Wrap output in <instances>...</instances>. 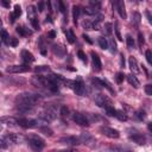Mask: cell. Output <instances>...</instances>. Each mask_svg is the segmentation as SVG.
Returning <instances> with one entry per match:
<instances>
[{"label":"cell","mask_w":152,"mask_h":152,"mask_svg":"<svg viewBox=\"0 0 152 152\" xmlns=\"http://www.w3.org/2000/svg\"><path fill=\"white\" fill-rule=\"evenodd\" d=\"M41 95L34 94V93H21L16 98V106L17 109L21 113H26L32 111L34 107L41 101Z\"/></svg>","instance_id":"cell-1"},{"label":"cell","mask_w":152,"mask_h":152,"mask_svg":"<svg viewBox=\"0 0 152 152\" xmlns=\"http://www.w3.org/2000/svg\"><path fill=\"white\" fill-rule=\"evenodd\" d=\"M27 144H29L30 147H31L34 151H36V152L42 151L44 148V146H45L44 140L39 136H37V134H29V137H27Z\"/></svg>","instance_id":"cell-2"},{"label":"cell","mask_w":152,"mask_h":152,"mask_svg":"<svg viewBox=\"0 0 152 152\" xmlns=\"http://www.w3.org/2000/svg\"><path fill=\"white\" fill-rule=\"evenodd\" d=\"M103 17L101 14H99L95 19H87L83 21V27L86 30H99L100 27V23L102 21Z\"/></svg>","instance_id":"cell-3"},{"label":"cell","mask_w":152,"mask_h":152,"mask_svg":"<svg viewBox=\"0 0 152 152\" xmlns=\"http://www.w3.org/2000/svg\"><path fill=\"white\" fill-rule=\"evenodd\" d=\"M95 103L101 107V108H105V109H108L112 106V100L107 96V95H102V94H98L96 98H95Z\"/></svg>","instance_id":"cell-4"},{"label":"cell","mask_w":152,"mask_h":152,"mask_svg":"<svg viewBox=\"0 0 152 152\" xmlns=\"http://www.w3.org/2000/svg\"><path fill=\"white\" fill-rule=\"evenodd\" d=\"M73 89H74V92L76 93V95H80V96L84 95V93H86V86H84L83 80L80 76L76 77V80L73 82Z\"/></svg>","instance_id":"cell-5"},{"label":"cell","mask_w":152,"mask_h":152,"mask_svg":"<svg viewBox=\"0 0 152 152\" xmlns=\"http://www.w3.org/2000/svg\"><path fill=\"white\" fill-rule=\"evenodd\" d=\"M55 118H56V111L51 106L46 107L43 112L39 113V119H42L44 121H52Z\"/></svg>","instance_id":"cell-6"},{"label":"cell","mask_w":152,"mask_h":152,"mask_svg":"<svg viewBox=\"0 0 152 152\" xmlns=\"http://www.w3.org/2000/svg\"><path fill=\"white\" fill-rule=\"evenodd\" d=\"M100 132L103 136H106V137H108L111 139H118L120 137L119 131H116V130H114L112 127H108V126H101L100 127Z\"/></svg>","instance_id":"cell-7"},{"label":"cell","mask_w":152,"mask_h":152,"mask_svg":"<svg viewBox=\"0 0 152 152\" xmlns=\"http://www.w3.org/2000/svg\"><path fill=\"white\" fill-rule=\"evenodd\" d=\"M73 120L75 121L77 125H80V126H88V125H89L88 118H87L84 114L80 113V112H76V113L73 114Z\"/></svg>","instance_id":"cell-8"},{"label":"cell","mask_w":152,"mask_h":152,"mask_svg":"<svg viewBox=\"0 0 152 152\" xmlns=\"http://www.w3.org/2000/svg\"><path fill=\"white\" fill-rule=\"evenodd\" d=\"M18 125L24 127V128H32L37 126V121L34 119H27V118H21L18 119Z\"/></svg>","instance_id":"cell-9"},{"label":"cell","mask_w":152,"mask_h":152,"mask_svg":"<svg viewBox=\"0 0 152 152\" xmlns=\"http://www.w3.org/2000/svg\"><path fill=\"white\" fill-rule=\"evenodd\" d=\"M113 6H115L119 16L121 18L126 19L127 18V14H126V9H125V3L123 1V0H118V1H114L113 3Z\"/></svg>","instance_id":"cell-10"},{"label":"cell","mask_w":152,"mask_h":152,"mask_svg":"<svg viewBox=\"0 0 152 152\" xmlns=\"http://www.w3.org/2000/svg\"><path fill=\"white\" fill-rule=\"evenodd\" d=\"M30 70V67L26 66V64H23V66H12V67H9L6 69L7 73L10 74H17V73H25V71H29Z\"/></svg>","instance_id":"cell-11"},{"label":"cell","mask_w":152,"mask_h":152,"mask_svg":"<svg viewBox=\"0 0 152 152\" xmlns=\"http://www.w3.org/2000/svg\"><path fill=\"white\" fill-rule=\"evenodd\" d=\"M21 61H23L24 64L30 66V63H32L34 61H35V57H34V55L30 52V51L23 50V51H21Z\"/></svg>","instance_id":"cell-12"},{"label":"cell","mask_w":152,"mask_h":152,"mask_svg":"<svg viewBox=\"0 0 152 152\" xmlns=\"http://www.w3.org/2000/svg\"><path fill=\"white\" fill-rule=\"evenodd\" d=\"M92 59H93V68L95 71H100L102 69V63H101V59L99 57V55L94 51H92Z\"/></svg>","instance_id":"cell-13"},{"label":"cell","mask_w":152,"mask_h":152,"mask_svg":"<svg viewBox=\"0 0 152 152\" xmlns=\"http://www.w3.org/2000/svg\"><path fill=\"white\" fill-rule=\"evenodd\" d=\"M130 139L133 140L134 143H137L138 145H144L146 143V138L141 133H138V132H136L133 134H130Z\"/></svg>","instance_id":"cell-14"},{"label":"cell","mask_w":152,"mask_h":152,"mask_svg":"<svg viewBox=\"0 0 152 152\" xmlns=\"http://www.w3.org/2000/svg\"><path fill=\"white\" fill-rule=\"evenodd\" d=\"M61 143H63V144H67V145H78L81 143L80 138H76V137H64V138H61L59 140Z\"/></svg>","instance_id":"cell-15"},{"label":"cell","mask_w":152,"mask_h":152,"mask_svg":"<svg viewBox=\"0 0 152 152\" xmlns=\"http://www.w3.org/2000/svg\"><path fill=\"white\" fill-rule=\"evenodd\" d=\"M5 138L7 139L9 144H10V143H12V144H19V143H21V140H23V137H21L20 134H18V133H10V134H7Z\"/></svg>","instance_id":"cell-16"},{"label":"cell","mask_w":152,"mask_h":152,"mask_svg":"<svg viewBox=\"0 0 152 152\" xmlns=\"http://www.w3.org/2000/svg\"><path fill=\"white\" fill-rule=\"evenodd\" d=\"M20 16H21V7H20L19 5H16L13 13H11V16H10V21H11V23H14L16 19L19 18Z\"/></svg>","instance_id":"cell-17"},{"label":"cell","mask_w":152,"mask_h":152,"mask_svg":"<svg viewBox=\"0 0 152 152\" xmlns=\"http://www.w3.org/2000/svg\"><path fill=\"white\" fill-rule=\"evenodd\" d=\"M128 66H130V69L133 71V73H139V68H138V62H137V59L133 57V56H131L130 58H128Z\"/></svg>","instance_id":"cell-18"},{"label":"cell","mask_w":152,"mask_h":152,"mask_svg":"<svg viewBox=\"0 0 152 152\" xmlns=\"http://www.w3.org/2000/svg\"><path fill=\"white\" fill-rule=\"evenodd\" d=\"M16 31H17V34H19V35H20V36H23V37L31 36V35H32V32L30 31V30H29L27 27H25V26H18V27L16 29Z\"/></svg>","instance_id":"cell-19"},{"label":"cell","mask_w":152,"mask_h":152,"mask_svg":"<svg viewBox=\"0 0 152 152\" xmlns=\"http://www.w3.org/2000/svg\"><path fill=\"white\" fill-rule=\"evenodd\" d=\"M1 121H3V124H6V125H9V126H14V125L18 124V119H16V118H13V116L3 118Z\"/></svg>","instance_id":"cell-20"},{"label":"cell","mask_w":152,"mask_h":152,"mask_svg":"<svg viewBox=\"0 0 152 152\" xmlns=\"http://www.w3.org/2000/svg\"><path fill=\"white\" fill-rule=\"evenodd\" d=\"M127 81H128V83H130L131 86H133L134 88H139V86H140V83H139L138 78H137V77H136L133 74L127 75Z\"/></svg>","instance_id":"cell-21"},{"label":"cell","mask_w":152,"mask_h":152,"mask_svg":"<svg viewBox=\"0 0 152 152\" xmlns=\"http://www.w3.org/2000/svg\"><path fill=\"white\" fill-rule=\"evenodd\" d=\"M54 52L58 56V57H63L66 55V49L61 45H54Z\"/></svg>","instance_id":"cell-22"},{"label":"cell","mask_w":152,"mask_h":152,"mask_svg":"<svg viewBox=\"0 0 152 152\" xmlns=\"http://www.w3.org/2000/svg\"><path fill=\"white\" fill-rule=\"evenodd\" d=\"M66 36H67V41L70 43V44H74L75 43V41H76V37H75V35H74V32H73V30H67L66 31Z\"/></svg>","instance_id":"cell-23"},{"label":"cell","mask_w":152,"mask_h":152,"mask_svg":"<svg viewBox=\"0 0 152 152\" xmlns=\"http://www.w3.org/2000/svg\"><path fill=\"white\" fill-rule=\"evenodd\" d=\"M98 43H99L100 48H101V49H103V50H107V49H108V46H109V43H108V41H107L105 37H99Z\"/></svg>","instance_id":"cell-24"},{"label":"cell","mask_w":152,"mask_h":152,"mask_svg":"<svg viewBox=\"0 0 152 152\" xmlns=\"http://www.w3.org/2000/svg\"><path fill=\"white\" fill-rule=\"evenodd\" d=\"M80 12H81V10H80L78 6H74L73 7V18H74V23L75 24L77 23V19L80 17Z\"/></svg>","instance_id":"cell-25"},{"label":"cell","mask_w":152,"mask_h":152,"mask_svg":"<svg viewBox=\"0 0 152 152\" xmlns=\"http://www.w3.org/2000/svg\"><path fill=\"white\" fill-rule=\"evenodd\" d=\"M126 43H127V48H128V49H134V48H136L134 39L132 38L131 35H127V36H126Z\"/></svg>","instance_id":"cell-26"},{"label":"cell","mask_w":152,"mask_h":152,"mask_svg":"<svg viewBox=\"0 0 152 152\" xmlns=\"http://www.w3.org/2000/svg\"><path fill=\"white\" fill-rule=\"evenodd\" d=\"M61 116H62V118H68L69 116V114H70V111H69V108L67 107V106H62V107H61Z\"/></svg>","instance_id":"cell-27"},{"label":"cell","mask_w":152,"mask_h":152,"mask_svg":"<svg viewBox=\"0 0 152 152\" xmlns=\"http://www.w3.org/2000/svg\"><path fill=\"white\" fill-rule=\"evenodd\" d=\"M116 119H119L120 121H126L127 120V115L123 112V111H116V115H115Z\"/></svg>","instance_id":"cell-28"},{"label":"cell","mask_w":152,"mask_h":152,"mask_svg":"<svg viewBox=\"0 0 152 152\" xmlns=\"http://www.w3.org/2000/svg\"><path fill=\"white\" fill-rule=\"evenodd\" d=\"M80 140H81V143H88L90 140H93V138H92V136L88 134V133H82V136L80 137Z\"/></svg>","instance_id":"cell-29"},{"label":"cell","mask_w":152,"mask_h":152,"mask_svg":"<svg viewBox=\"0 0 152 152\" xmlns=\"http://www.w3.org/2000/svg\"><path fill=\"white\" fill-rule=\"evenodd\" d=\"M9 39H10V36H9L7 31H6L5 29H3V30H1V41H3L4 43H7Z\"/></svg>","instance_id":"cell-30"},{"label":"cell","mask_w":152,"mask_h":152,"mask_svg":"<svg viewBox=\"0 0 152 152\" xmlns=\"http://www.w3.org/2000/svg\"><path fill=\"white\" fill-rule=\"evenodd\" d=\"M132 23L134 24V25H139V23H140V14L139 13H133L132 14Z\"/></svg>","instance_id":"cell-31"},{"label":"cell","mask_w":152,"mask_h":152,"mask_svg":"<svg viewBox=\"0 0 152 152\" xmlns=\"http://www.w3.org/2000/svg\"><path fill=\"white\" fill-rule=\"evenodd\" d=\"M49 71H50V69L46 66H41V67L36 68V73H38V74H41V73H49Z\"/></svg>","instance_id":"cell-32"},{"label":"cell","mask_w":152,"mask_h":152,"mask_svg":"<svg viewBox=\"0 0 152 152\" xmlns=\"http://www.w3.org/2000/svg\"><path fill=\"white\" fill-rule=\"evenodd\" d=\"M41 132L42 133H44L45 136H48V137H51L52 136V130L51 128H49V127H41Z\"/></svg>","instance_id":"cell-33"},{"label":"cell","mask_w":152,"mask_h":152,"mask_svg":"<svg viewBox=\"0 0 152 152\" xmlns=\"http://www.w3.org/2000/svg\"><path fill=\"white\" fill-rule=\"evenodd\" d=\"M136 118H137L138 120H144V119L146 118V114H145L144 111H137V112H136Z\"/></svg>","instance_id":"cell-34"},{"label":"cell","mask_w":152,"mask_h":152,"mask_svg":"<svg viewBox=\"0 0 152 152\" xmlns=\"http://www.w3.org/2000/svg\"><path fill=\"white\" fill-rule=\"evenodd\" d=\"M27 14H29L30 19L35 18V14H36V10H35V7H34V6H30V7L27 9Z\"/></svg>","instance_id":"cell-35"},{"label":"cell","mask_w":152,"mask_h":152,"mask_svg":"<svg viewBox=\"0 0 152 152\" xmlns=\"http://www.w3.org/2000/svg\"><path fill=\"white\" fill-rule=\"evenodd\" d=\"M103 30H105V34L106 35H111L112 34V24L111 23H106Z\"/></svg>","instance_id":"cell-36"},{"label":"cell","mask_w":152,"mask_h":152,"mask_svg":"<svg viewBox=\"0 0 152 152\" xmlns=\"http://www.w3.org/2000/svg\"><path fill=\"white\" fill-rule=\"evenodd\" d=\"M31 20V25H32V27L35 29V30H38L39 29V23H38V19L35 17V18H32V19H30Z\"/></svg>","instance_id":"cell-37"},{"label":"cell","mask_w":152,"mask_h":152,"mask_svg":"<svg viewBox=\"0 0 152 152\" xmlns=\"http://www.w3.org/2000/svg\"><path fill=\"white\" fill-rule=\"evenodd\" d=\"M145 57H146V59H147V62L152 66V51H151V50H146Z\"/></svg>","instance_id":"cell-38"},{"label":"cell","mask_w":152,"mask_h":152,"mask_svg":"<svg viewBox=\"0 0 152 152\" xmlns=\"http://www.w3.org/2000/svg\"><path fill=\"white\" fill-rule=\"evenodd\" d=\"M144 89H145V93H146L147 95H152V83L146 84Z\"/></svg>","instance_id":"cell-39"},{"label":"cell","mask_w":152,"mask_h":152,"mask_svg":"<svg viewBox=\"0 0 152 152\" xmlns=\"http://www.w3.org/2000/svg\"><path fill=\"white\" fill-rule=\"evenodd\" d=\"M124 77H125V75H124L123 73H118L116 76H115V80H116L118 83H121V82L124 81Z\"/></svg>","instance_id":"cell-40"},{"label":"cell","mask_w":152,"mask_h":152,"mask_svg":"<svg viewBox=\"0 0 152 152\" xmlns=\"http://www.w3.org/2000/svg\"><path fill=\"white\" fill-rule=\"evenodd\" d=\"M77 55H78V57H80V59L82 61V62H83V63H87V56H86V54H84L83 51H81V50H80Z\"/></svg>","instance_id":"cell-41"},{"label":"cell","mask_w":152,"mask_h":152,"mask_svg":"<svg viewBox=\"0 0 152 152\" xmlns=\"http://www.w3.org/2000/svg\"><path fill=\"white\" fill-rule=\"evenodd\" d=\"M9 44L11 45V46H17L18 45V39L17 38H14V37H10V39H9Z\"/></svg>","instance_id":"cell-42"},{"label":"cell","mask_w":152,"mask_h":152,"mask_svg":"<svg viewBox=\"0 0 152 152\" xmlns=\"http://www.w3.org/2000/svg\"><path fill=\"white\" fill-rule=\"evenodd\" d=\"M106 112H107V114L111 115V116H115V115H116V109H115L114 107H111V108L106 109Z\"/></svg>","instance_id":"cell-43"},{"label":"cell","mask_w":152,"mask_h":152,"mask_svg":"<svg viewBox=\"0 0 152 152\" xmlns=\"http://www.w3.org/2000/svg\"><path fill=\"white\" fill-rule=\"evenodd\" d=\"M115 34H116V37H118V39L119 41H123V37H121V35H120V30H119V24L118 23H115Z\"/></svg>","instance_id":"cell-44"},{"label":"cell","mask_w":152,"mask_h":152,"mask_svg":"<svg viewBox=\"0 0 152 152\" xmlns=\"http://www.w3.org/2000/svg\"><path fill=\"white\" fill-rule=\"evenodd\" d=\"M144 36H143V34L141 32H139L138 34V43H139V46H143V44H144Z\"/></svg>","instance_id":"cell-45"},{"label":"cell","mask_w":152,"mask_h":152,"mask_svg":"<svg viewBox=\"0 0 152 152\" xmlns=\"http://www.w3.org/2000/svg\"><path fill=\"white\" fill-rule=\"evenodd\" d=\"M58 6H59V11L62 13H66V5L63 1H58Z\"/></svg>","instance_id":"cell-46"},{"label":"cell","mask_w":152,"mask_h":152,"mask_svg":"<svg viewBox=\"0 0 152 152\" xmlns=\"http://www.w3.org/2000/svg\"><path fill=\"white\" fill-rule=\"evenodd\" d=\"M145 16H146V18H147V20H148V23L152 25V14L148 12V11H146L145 12Z\"/></svg>","instance_id":"cell-47"},{"label":"cell","mask_w":152,"mask_h":152,"mask_svg":"<svg viewBox=\"0 0 152 152\" xmlns=\"http://www.w3.org/2000/svg\"><path fill=\"white\" fill-rule=\"evenodd\" d=\"M120 66L121 67H125V56L123 54L120 55Z\"/></svg>","instance_id":"cell-48"},{"label":"cell","mask_w":152,"mask_h":152,"mask_svg":"<svg viewBox=\"0 0 152 152\" xmlns=\"http://www.w3.org/2000/svg\"><path fill=\"white\" fill-rule=\"evenodd\" d=\"M111 48H112V52H115L116 51V44H115V42L114 41H111Z\"/></svg>","instance_id":"cell-49"},{"label":"cell","mask_w":152,"mask_h":152,"mask_svg":"<svg viewBox=\"0 0 152 152\" xmlns=\"http://www.w3.org/2000/svg\"><path fill=\"white\" fill-rule=\"evenodd\" d=\"M1 5L6 9H10V1H7V0H1Z\"/></svg>","instance_id":"cell-50"},{"label":"cell","mask_w":152,"mask_h":152,"mask_svg":"<svg viewBox=\"0 0 152 152\" xmlns=\"http://www.w3.org/2000/svg\"><path fill=\"white\" fill-rule=\"evenodd\" d=\"M37 9H38V11H39V12H42V11L44 10V3H42V1H41V3H38Z\"/></svg>","instance_id":"cell-51"},{"label":"cell","mask_w":152,"mask_h":152,"mask_svg":"<svg viewBox=\"0 0 152 152\" xmlns=\"http://www.w3.org/2000/svg\"><path fill=\"white\" fill-rule=\"evenodd\" d=\"M48 37L51 38V39H54V38L56 37V32H55V31H50V32L48 34Z\"/></svg>","instance_id":"cell-52"},{"label":"cell","mask_w":152,"mask_h":152,"mask_svg":"<svg viewBox=\"0 0 152 152\" xmlns=\"http://www.w3.org/2000/svg\"><path fill=\"white\" fill-rule=\"evenodd\" d=\"M83 38H84V41H87V42H88L89 44H92V43H93L92 41H90V38H89L88 36H86V35H83Z\"/></svg>","instance_id":"cell-53"},{"label":"cell","mask_w":152,"mask_h":152,"mask_svg":"<svg viewBox=\"0 0 152 152\" xmlns=\"http://www.w3.org/2000/svg\"><path fill=\"white\" fill-rule=\"evenodd\" d=\"M147 130H148L150 132H152V123H150V124H147Z\"/></svg>","instance_id":"cell-54"},{"label":"cell","mask_w":152,"mask_h":152,"mask_svg":"<svg viewBox=\"0 0 152 152\" xmlns=\"http://www.w3.org/2000/svg\"><path fill=\"white\" fill-rule=\"evenodd\" d=\"M59 152H76V151H74V150H61Z\"/></svg>","instance_id":"cell-55"},{"label":"cell","mask_w":152,"mask_h":152,"mask_svg":"<svg viewBox=\"0 0 152 152\" xmlns=\"http://www.w3.org/2000/svg\"><path fill=\"white\" fill-rule=\"evenodd\" d=\"M127 152H132V151H127Z\"/></svg>","instance_id":"cell-56"}]
</instances>
